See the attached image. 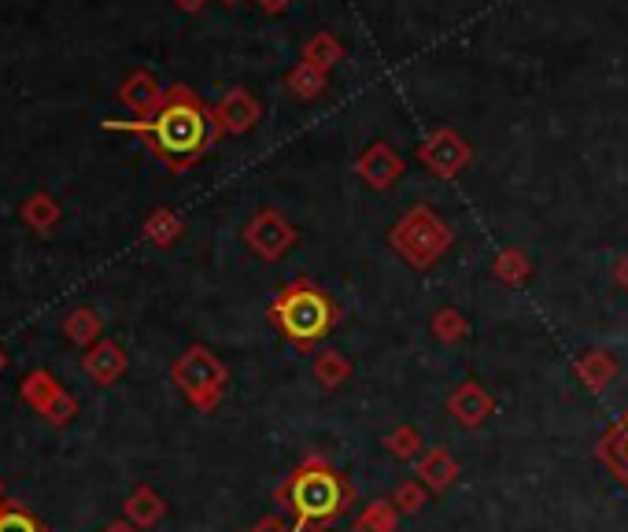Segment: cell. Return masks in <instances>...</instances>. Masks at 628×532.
<instances>
[{
	"label": "cell",
	"instance_id": "obj_7",
	"mask_svg": "<svg viewBox=\"0 0 628 532\" xmlns=\"http://www.w3.org/2000/svg\"><path fill=\"white\" fill-rule=\"evenodd\" d=\"M418 159H422V167H429L436 178L451 182V178H459L462 170L470 167L473 148L459 130H451V126H436V130L418 145Z\"/></svg>",
	"mask_w": 628,
	"mask_h": 532
},
{
	"label": "cell",
	"instance_id": "obj_18",
	"mask_svg": "<svg viewBox=\"0 0 628 532\" xmlns=\"http://www.w3.org/2000/svg\"><path fill=\"white\" fill-rule=\"evenodd\" d=\"M285 89H289L296 100H318L329 89V74L300 60L289 74H285Z\"/></svg>",
	"mask_w": 628,
	"mask_h": 532
},
{
	"label": "cell",
	"instance_id": "obj_13",
	"mask_svg": "<svg viewBox=\"0 0 628 532\" xmlns=\"http://www.w3.org/2000/svg\"><path fill=\"white\" fill-rule=\"evenodd\" d=\"M573 374H577V381L588 392H603V389H610L614 385V377H617V359L610 355L606 348H592V351H584V355L573 363Z\"/></svg>",
	"mask_w": 628,
	"mask_h": 532
},
{
	"label": "cell",
	"instance_id": "obj_25",
	"mask_svg": "<svg viewBox=\"0 0 628 532\" xmlns=\"http://www.w3.org/2000/svg\"><path fill=\"white\" fill-rule=\"evenodd\" d=\"M89 370L97 374L100 381H115L126 370V359H123V351L115 348V344H100L97 351L89 355Z\"/></svg>",
	"mask_w": 628,
	"mask_h": 532
},
{
	"label": "cell",
	"instance_id": "obj_5",
	"mask_svg": "<svg viewBox=\"0 0 628 532\" xmlns=\"http://www.w3.org/2000/svg\"><path fill=\"white\" fill-rule=\"evenodd\" d=\"M170 377H174L178 392H182V396L204 414H211L219 407L222 396H226V385H230L226 363H222L215 351L204 348V344L189 348L185 355L174 363V370H170Z\"/></svg>",
	"mask_w": 628,
	"mask_h": 532
},
{
	"label": "cell",
	"instance_id": "obj_29",
	"mask_svg": "<svg viewBox=\"0 0 628 532\" xmlns=\"http://www.w3.org/2000/svg\"><path fill=\"white\" fill-rule=\"evenodd\" d=\"M614 281L628 292V255H621V259H617V266H614Z\"/></svg>",
	"mask_w": 628,
	"mask_h": 532
},
{
	"label": "cell",
	"instance_id": "obj_19",
	"mask_svg": "<svg viewBox=\"0 0 628 532\" xmlns=\"http://www.w3.org/2000/svg\"><path fill=\"white\" fill-rule=\"evenodd\" d=\"M400 510L392 507V499H374L363 507V514L351 521V532H396L400 529Z\"/></svg>",
	"mask_w": 628,
	"mask_h": 532
},
{
	"label": "cell",
	"instance_id": "obj_30",
	"mask_svg": "<svg viewBox=\"0 0 628 532\" xmlns=\"http://www.w3.org/2000/svg\"><path fill=\"white\" fill-rule=\"evenodd\" d=\"M204 4H207V0H178V8H185V12H200Z\"/></svg>",
	"mask_w": 628,
	"mask_h": 532
},
{
	"label": "cell",
	"instance_id": "obj_8",
	"mask_svg": "<svg viewBox=\"0 0 628 532\" xmlns=\"http://www.w3.org/2000/svg\"><path fill=\"white\" fill-rule=\"evenodd\" d=\"M403 170H407V163H403V156L388 141L366 145L363 156L355 159V174L363 178L374 193H388V189L403 178Z\"/></svg>",
	"mask_w": 628,
	"mask_h": 532
},
{
	"label": "cell",
	"instance_id": "obj_6",
	"mask_svg": "<svg viewBox=\"0 0 628 532\" xmlns=\"http://www.w3.org/2000/svg\"><path fill=\"white\" fill-rule=\"evenodd\" d=\"M244 244H248L259 259L281 263L285 255L300 244V230H296L278 208H263V211H255L248 219V226H244Z\"/></svg>",
	"mask_w": 628,
	"mask_h": 532
},
{
	"label": "cell",
	"instance_id": "obj_15",
	"mask_svg": "<svg viewBox=\"0 0 628 532\" xmlns=\"http://www.w3.org/2000/svg\"><path fill=\"white\" fill-rule=\"evenodd\" d=\"M344 56H348L344 41H340L337 34H329V30H318V34L307 38L304 49H300V60L311 63V67H318V71H326V74L333 71Z\"/></svg>",
	"mask_w": 628,
	"mask_h": 532
},
{
	"label": "cell",
	"instance_id": "obj_27",
	"mask_svg": "<svg viewBox=\"0 0 628 532\" xmlns=\"http://www.w3.org/2000/svg\"><path fill=\"white\" fill-rule=\"evenodd\" d=\"M248 532H296V525H292V521L285 518L281 510H278V514H266V518H259V521H255V525H252Z\"/></svg>",
	"mask_w": 628,
	"mask_h": 532
},
{
	"label": "cell",
	"instance_id": "obj_4",
	"mask_svg": "<svg viewBox=\"0 0 628 532\" xmlns=\"http://www.w3.org/2000/svg\"><path fill=\"white\" fill-rule=\"evenodd\" d=\"M455 230L436 215L429 204H414L396 226L388 230V248L400 255L411 270H433L440 255L451 252Z\"/></svg>",
	"mask_w": 628,
	"mask_h": 532
},
{
	"label": "cell",
	"instance_id": "obj_3",
	"mask_svg": "<svg viewBox=\"0 0 628 532\" xmlns=\"http://www.w3.org/2000/svg\"><path fill=\"white\" fill-rule=\"evenodd\" d=\"M266 318H270V326H278V333L289 340L292 348L315 351L337 329L340 304L318 281L296 278L270 300Z\"/></svg>",
	"mask_w": 628,
	"mask_h": 532
},
{
	"label": "cell",
	"instance_id": "obj_12",
	"mask_svg": "<svg viewBox=\"0 0 628 532\" xmlns=\"http://www.w3.org/2000/svg\"><path fill=\"white\" fill-rule=\"evenodd\" d=\"M418 481L429 488V492L444 496L447 488H451L455 481H459V459H455L447 448H425V455L418 459Z\"/></svg>",
	"mask_w": 628,
	"mask_h": 532
},
{
	"label": "cell",
	"instance_id": "obj_20",
	"mask_svg": "<svg viewBox=\"0 0 628 532\" xmlns=\"http://www.w3.org/2000/svg\"><path fill=\"white\" fill-rule=\"evenodd\" d=\"M381 444H385V451L396 455L400 462H414L425 455V436L422 429H414V425H396V429L381 436Z\"/></svg>",
	"mask_w": 628,
	"mask_h": 532
},
{
	"label": "cell",
	"instance_id": "obj_10",
	"mask_svg": "<svg viewBox=\"0 0 628 532\" xmlns=\"http://www.w3.org/2000/svg\"><path fill=\"white\" fill-rule=\"evenodd\" d=\"M259 119H263L259 100H255L248 89H241V85H233V89H226V97H222V100H219V108H215L219 134H230V137L252 134L255 126H259Z\"/></svg>",
	"mask_w": 628,
	"mask_h": 532
},
{
	"label": "cell",
	"instance_id": "obj_24",
	"mask_svg": "<svg viewBox=\"0 0 628 532\" xmlns=\"http://www.w3.org/2000/svg\"><path fill=\"white\" fill-rule=\"evenodd\" d=\"M126 510H130V518L137 525H156V521L163 518V499H159L152 488H137Z\"/></svg>",
	"mask_w": 628,
	"mask_h": 532
},
{
	"label": "cell",
	"instance_id": "obj_23",
	"mask_svg": "<svg viewBox=\"0 0 628 532\" xmlns=\"http://www.w3.org/2000/svg\"><path fill=\"white\" fill-rule=\"evenodd\" d=\"M182 230H185V222L174 215V211H156L152 219H148V241H156L159 248H167V244H174L178 237H182Z\"/></svg>",
	"mask_w": 628,
	"mask_h": 532
},
{
	"label": "cell",
	"instance_id": "obj_17",
	"mask_svg": "<svg viewBox=\"0 0 628 532\" xmlns=\"http://www.w3.org/2000/svg\"><path fill=\"white\" fill-rule=\"evenodd\" d=\"M492 274L499 285H507V289H521V285L532 278V259L521 248H503V252H496Z\"/></svg>",
	"mask_w": 628,
	"mask_h": 532
},
{
	"label": "cell",
	"instance_id": "obj_9",
	"mask_svg": "<svg viewBox=\"0 0 628 532\" xmlns=\"http://www.w3.org/2000/svg\"><path fill=\"white\" fill-rule=\"evenodd\" d=\"M444 407L462 429H481V425L496 414V396L481 385V381H462V385H455V392L447 396Z\"/></svg>",
	"mask_w": 628,
	"mask_h": 532
},
{
	"label": "cell",
	"instance_id": "obj_11",
	"mask_svg": "<svg viewBox=\"0 0 628 532\" xmlns=\"http://www.w3.org/2000/svg\"><path fill=\"white\" fill-rule=\"evenodd\" d=\"M595 459L614 474L617 485L628 488V411L617 414V418L610 422V429L599 436V444H595Z\"/></svg>",
	"mask_w": 628,
	"mask_h": 532
},
{
	"label": "cell",
	"instance_id": "obj_31",
	"mask_svg": "<svg viewBox=\"0 0 628 532\" xmlns=\"http://www.w3.org/2000/svg\"><path fill=\"white\" fill-rule=\"evenodd\" d=\"M108 532H130V529H126V525H111Z\"/></svg>",
	"mask_w": 628,
	"mask_h": 532
},
{
	"label": "cell",
	"instance_id": "obj_21",
	"mask_svg": "<svg viewBox=\"0 0 628 532\" xmlns=\"http://www.w3.org/2000/svg\"><path fill=\"white\" fill-rule=\"evenodd\" d=\"M429 329H433V337L440 340V344H462L466 337H470V318H466L459 307H440V311L433 315V322H429Z\"/></svg>",
	"mask_w": 628,
	"mask_h": 532
},
{
	"label": "cell",
	"instance_id": "obj_22",
	"mask_svg": "<svg viewBox=\"0 0 628 532\" xmlns=\"http://www.w3.org/2000/svg\"><path fill=\"white\" fill-rule=\"evenodd\" d=\"M392 507L400 510V514H418V510L429 503V488H425L418 477H407V481L396 485V492L388 496Z\"/></svg>",
	"mask_w": 628,
	"mask_h": 532
},
{
	"label": "cell",
	"instance_id": "obj_14",
	"mask_svg": "<svg viewBox=\"0 0 628 532\" xmlns=\"http://www.w3.org/2000/svg\"><path fill=\"white\" fill-rule=\"evenodd\" d=\"M123 100L130 104V108L137 115H145V119H152V115L163 108V100H167V93L159 89L152 74H145V71H137L130 82L123 85Z\"/></svg>",
	"mask_w": 628,
	"mask_h": 532
},
{
	"label": "cell",
	"instance_id": "obj_32",
	"mask_svg": "<svg viewBox=\"0 0 628 532\" xmlns=\"http://www.w3.org/2000/svg\"><path fill=\"white\" fill-rule=\"evenodd\" d=\"M222 4H230V8H233V4H241V0H222Z\"/></svg>",
	"mask_w": 628,
	"mask_h": 532
},
{
	"label": "cell",
	"instance_id": "obj_1",
	"mask_svg": "<svg viewBox=\"0 0 628 532\" xmlns=\"http://www.w3.org/2000/svg\"><path fill=\"white\" fill-rule=\"evenodd\" d=\"M126 130L145 134L152 152L163 159L170 170H189L219 141L215 111H207L204 104L196 100V93L185 89V85H174V89L167 93L163 108H159L152 119L126 123Z\"/></svg>",
	"mask_w": 628,
	"mask_h": 532
},
{
	"label": "cell",
	"instance_id": "obj_16",
	"mask_svg": "<svg viewBox=\"0 0 628 532\" xmlns=\"http://www.w3.org/2000/svg\"><path fill=\"white\" fill-rule=\"evenodd\" d=\"M311 374H315V381H318V385H322L326 392H337V389L348 385V377H351V359L344 355V351L326 348V351H318V355H315Z\"/></svg>",
	"mask_w": 628,
	"mask_h": 532
},
{
	"label": "cell",
	"instance_id": "obj_28",
	"mask_svg": "<svg viewBox=\"0 0 628 532\" xmlns=\"http://www.w3.org/2000/svg\"><path fill=\"white\" fill-rule=\"evenodd\" d=\"M255 4H259L266 15H285L292 8V0H255Z\"/></svg>",
	"mask_w": 628,
	"mask_h": 532
},
{
	"label": "cell",
	"instance_id": "obj_26",
	"mask_svg": "<svg viewBox=\"0 0 628 532\" xmlns=\"http://www.w3.org/2000/svg\"><path fill=\"white\" fill-rule=\"evenodd\" d=\"M0 532H41V525L23 510H0Z\"/></svg>",
	"mask_w": 628,
	"mask_h": 532
},
{
	"label": "cell",
	"instance_id": "obj_2",
	"mask_svg": "<svg viewBox=\"0 0 628 532\" xmlns=\"http://www.w3.org/2000/svg\"><path fill=\"white\" fill-rule=\"evenodd\" d=\"M274 503L292 521L296 532H326L355 503V485L326 455L311 451L274 488Z\"/></svg>",
	"mask_w": 628,
	"mask_h": 532
}]
</instances>
